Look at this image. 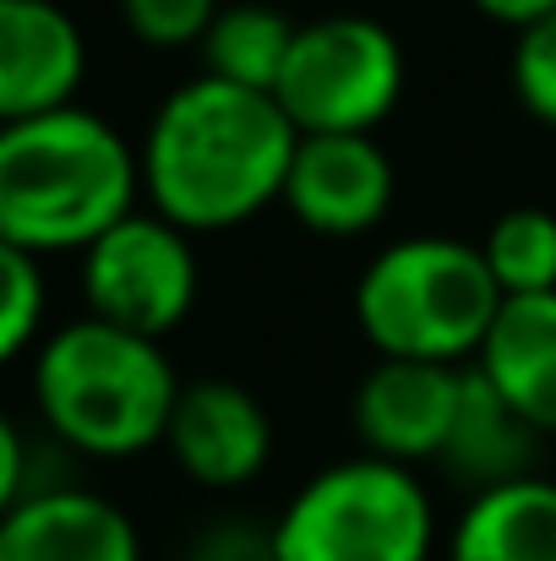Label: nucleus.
<instances>
[{
	"label": "nucleus",
	"instance_id": "obj_1",
	"mask_svg": "<svg viewBox=\"0 0 556 561\" xmlns=\"http://www.w3.org/2000/svg\"><path fill=\"white\" fill-rule=\"evenodd\" d=\"M295 148L300 131L273 93L191 77L148 121L143 186L175 229H229L284 202Z\"/></svg>",
	"mask_w": 556,
	"mask_h": 561
},
{
	"label": "nucleus",
	"instance_id": "obj_2",
	"mask_svg": "<svg viewBox=\"0 0 556 561\" xmlns=\"http://www.w3.org/2000/svg\"><path fill=\"white\" fill-rule=\"evenodd\" d=\"M137 186L143 153L77 104L0 126V245L11 251H88L132 218Z\"/></svg>",
	"mask_w": 556,
	"mask_h": 561
},
{
	"label": "nucleus",
	"instance_id": "obj_3",
	"mask_svg": "<svg viewBox=\"0 0 556 561\" xmlns=\"http://www.w3.org/2000/svg\"><path fill=\"white\" fill-rule=\"evenodd\" d=\"M181 392L175 366L154 339L99 317L55 328L33 360V398L44 425L55 442L88 458H137L154 442H170Z\"/></svg>",
	"mask_w": 556,
	"mask_h": 561
},
{
	"label": "nucleus",
	"instance_id": "obj_4",
	"mask_svg": "<svg viewBox=\"0 0 556 561\" xmlns=\"http://www.w3.org/2000/svg\"><path fill=\"white\" fill-rule=\"evenodd\" d=\"M508 295L480 245L453 234H409L371 256L355 284L361 333L382 360L458 366L480 355Z\"/></svg>",
	"mask_w": 556,
	"mask_h": 561
},
{
	"label": "nucleus",
	"instance_id": "obj_5",
	"mask_svg": "<svg viewBox=\"0 0 556 561\" xmlns=\"http://www.w3.org/2000/svg\"><path fill=\"white\" fill-rule=\"evenodd\" d=\"M436 513L420 480L387 458H344L306 480L273 518L279 561H425Z\"/></svg>",
	"mask_w": 556,
	"mask_h": 561
},
{
	"label": "nucleus",
	"instance_id": "obj_6",
	"mask_svg": "<svg viewBox=\"0 0 556 561\" xmlns=\"http://www.w3.org/2000/svg\"><path fill=\"white\" fill-rule=\"evenodd\" d=\"M404 93V49L376 16H317L295 33L273 88L300 137H350L393 115Z\"/></svg>",
	"mask_w": 556,
	"mask_h": 561
},
{
	"label": "nucleus",
	"instance_id": "obj_7",
	"mask_svg": "<svg viewBox=\"0 0 556 561\" xmlns=\"http://www.w3.org/2000/svg\"><path fill=\"white\" fill-rule=\"evenodd\" d=\"M88 311L137 339H164L196 300V256L164 213H132L82 251Z\"/></svg>",
	"mask_w": 556,
	"mask_h": 561
},
{
	"label": "nucleus",
	"instance_id": "obj_8",
	"mask_svg": "<svg viewBox=\"0 0 556 561\" xmlns=\"http://www.w3.org/2000/svg\"><path fill=\"white\" fill-rule=\"evenodd\" d=\"M393 159L382 153V142H371V131L350 137H300L290 181H284V207L328 240H350L366 234L387 218L393 207Z\"/></svg>",
	"mask_w": 556,
	"mask_h": 561
},
{
	"label": "nucleus",
	"instance_id": "obj_9",
	"mask_svg": "<svg viewBox=\"0 0 556 561\" xmlns=\"http://www.w3.org/2000/svg\"><path fill=\"white\" fill-rule=\"evenodd\" d=\"M464 403V371L431 366V360H382L371 366L355 392V431L371 458L387 463H420L442 458L453 420Z\"/></svg>",
	"mask_w": 556,
	"mask_h": 561
},
{
	"label": "nucleus",
	"instance_id": "obj_10",
	"mask_svg": "<svg viewBox=\"0 0 556 561\" xmlns=\"http://www.w3.org/2000/svg\"><path fill=\"white\" fill-rule=\"evenodd\" d=\"M88 44L55 0H0V126L71 110Z\"/></svg>",
	"mask_w": 556,
	"mask_h": 561
},
{
	"label": "nucleus",
	"instance_id": "obj_11",
	"mask_svg": "<svg viewBox=\"0 0 556 561\" xmlns=\"http://www.w3.org/2000/svg\"><path fill=\"white\" fill-rule=\"evenodd\" d=\"M170 453L196 485H246L273 453L268 409L240 381H191L170 420Z\"/></svg>",
	"mask_w": 556,
	"mask_h": 561
},
{
	"label": "nucleus",
	"instance_id": "obj_12",
	"mask_svg": "<svg viewBox=\"0 0 556 561\" xmlns=\"http://www.w3.org/2000/svg\"><path fill=\"white\" fill-rule=\"evenodd\" d=\"M0 561H143V540L115 502L60 485L0 513Z\"/></svg>",
	"mask_w": 556,
	"mask_h": 561
},
{
	"label": "nucleus",
	"instance_id": "obj_13",
	"mask_svg": "<svg viewBox=\"0 0 556 561\" xmlns=\"http://www.w3.org/2000/svg\"><path fill=\"white\" fill-rule=\"evenodd\" d=\"M535 458H541V431L486 381L480 366L464 371V403H458V420H453V436L442 453L447 474L480 496V491L530 480Z\"/></svg>",
	"mask_w": 556,
	"mask_h": 561
},
{
	"label": "nucleus",
	"instance_id": "obj_14",
	"mask_svg": "<svg viewBox=\"0 0 556 561\" xmlns=\"http://www.w3.org/2000/svg\"><path fill=\"white\" fill-rule=\"evenodd\" d=\"M475 366L541 436H556V295L508 300Z\"/></svg>",
	"mask_w": 556,
	"mask_h": 561
},
{
	"label": "nucleus",
	"instance_id": "obj_15",
	"mask_svg": "<svg viewBox=\"0 0 556 561\" xmlns=\"http://www.w3.org/2000/svg\"><path fill=\"white\" fill-rule=\"evenodd\" d=\"M447 561H556V485L530 474L469 496Z\"/></svg>",
	"mask_w": 556,
	"mask_h": 561
},
{
	"label": "nucleus",
	"instance_id": "obj_16",
	"mask_svg": "<svg viewBox=\"0 0 556 561\" xmlns=\"http://www.w3.org/2000/svg\"><path fill=\"white\" fill-rule=\"evenodd\" d=\"M295 33L300 27L279 5H257V0L224 5L202 38V77H218V82H235L251 93H273L290 66Z\"/></svg>",
	"mask_w": 556,
	"mask_h": 561
},
{
	"label": "nucleus",
	"instance_id": "obj_17",
	"mask_svg": "<svg viewBox=\"0 0 556 561\" xmlns=\"http://www.w3.org/2000/svg\"><path fill=\"white\" fill-rule=\"evenodd\" d=\"M486 262L508 300L556 295V213L546 207H508L486 229Z\"/></svg>",
	"mask_w": 556,
	"mask_h": 561
},
{
	"label": "nucleus",
	"instance_id": "obj_18",
	"mask_svg": "<svg viewBox=\"0 0 556 561\" xmlns=\"http://www.w3.org/2000/svg\"><path fill=\"white\" fill-rule=\"evenodd\" d=\"M44 328V273L38 256L0 245V355H22Z\"/></svg>",
	"mask_w": 556,
	"mask_h": 561
},
{
	"label": "nucleus",
	"instance_id": "obj_19",
	"mask_svg": "<svg viewBox=\"0 0 556 561\" xmlns=\"http://www.w3.org/2000/svg\"><path fill=\"white\" fill-rule=\"evenodd\" d=\"M218 11H224L218 0H121L126 27L148 44H164V49L202 44L207 27L218 22Z\"/></svg>",
	"mask_w": 556,
	"mask_h": 561
},
{
	"label": "nucleus",
	"instance_id": "obj_20",
	"mask_svg": "<svg viewBox=\"0 0 556 561\" xmlns=\"http://www.w3.org/2000/svg\"><path fill=\"white\" fill-rule=\"evenodd\" d=\"M513 93L524 99L530 115L556 126V11L519 33V44H513Z\"/></svg>",
	"mask_w": 556,
	"mask_h": 561
},
{
	"label": "nucleus",
	"instance_id": "obj_21",
	"mask_svg": "<svg viewBox=\"0 0 556 561\" xmlns=\"http://www.w3.org/2000/svg\"><path fill=\"white\" fill-rule=\"evenodd\" d=\"M185 561H279V557H273V529L229 518V524L202 529V540L185 551Z\"/></svg>",
	"mask_w": 556,
	"mask_h": 561
},
{
	"label": "nucleus",
	"instance_id": "obj_22",
	"mask_svg": "<svg viewBox=\"0 0 556 561\" xmlns=\"http://www.w3.org/2000/svg\"><path fill=\"white\" fill-rule=\"evenodd\" d=\"M475 5H480L491 22H508V27H519V33L556 11V0H475Z\"/></svg>",
	"mask_w": 556,
	"mask_h": 561
}]
</instances>
